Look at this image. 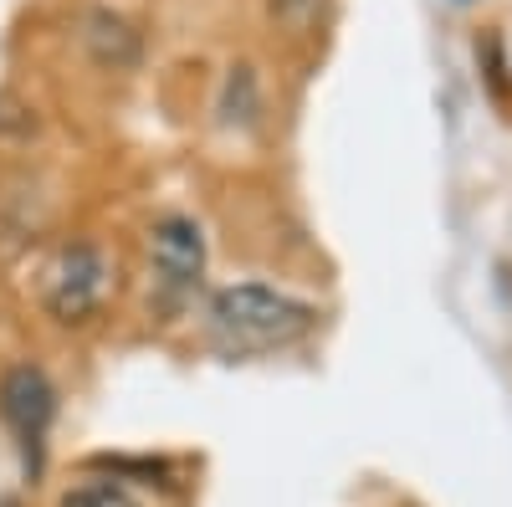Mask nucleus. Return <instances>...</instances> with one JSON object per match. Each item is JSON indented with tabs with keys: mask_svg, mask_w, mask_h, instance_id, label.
Here are the masks:
<instances>
[{
	"mask_svg": "<svg viewBox=\"0 0 512 507\" xmlns=\"http://www.w3.org/2000/svg\"><path fill=\"white\" fill-rule=\"evenodd\" d=\"M318 328V308L292 298L282 287L267 282H231L216 287L205 303V333L210 344L231 359H251V354H272L287 349L297 338H308Z\"/></svg>",
	"mask_w": 512,
	"mask_h": 507,
	"instance_id": "1",
	"label": "nucleus"
},
{
	"mask_svg": "<svg viewBox=\"0 0 512 507\" xmlns=\"http://www.w3.org/2000/svg\"><path fill=\"white\" fill-rule=\"evenodd\" d=\"M108 292H113V262L98 241H67L41 267V308L62 328L93 323L108 303Z\"/></svg>",
	"mask_w": 512,
	"mask_h": 507,
	"instance_id": "2",
	"label": "nucleus"
},
{
	"mask_svg": "<svg viewBox=\"0 0 512 507\" xmlns=\"http://www.w3.org/2000/svg\"><path fill=\"white\" fill-rule=\"evenodd\" d=\"M0 420L16 436L21 467L26 477H41V461H47V436L57 420V385L41 364H11L0 374Z\"/></svg>",
	"mask_w": 512,
	"mask_h": 507,
	"instance_id": "3",
	"label": "nucleus"
},
{
	"mask_svg": "<svg viewBox=\"0 0 512 507\" xmlns=\"http://www.w3.org/2000/svg\"><path fill=\"white\" fill-rule=\"evenodd\" d=\"M149 272H154V287H159V298L169 308L185 303L200 287V277H205V231H200L195 216L164 210V216L149 226Z\"/></svg>",
	"mask_w": 512,
	"mask_h": 507,
	"instance_id": "4",
	"label": "nucleus"
},
{
	"mask_svg": "<svg viewBox=\"0 0 512 507\" xmlns=\"http://www.w3.org/2000/svg\"><path fill=\"white\" fill-rule=\"evenodd\" d=\"M82 47L93 52V62L103 67H128L139 57V31L113 11H88V31H82Z\"/></svg>",
	"mask_w": 512,
	"mask_h": 507,
	"instance_id": "5",
	"label": "nucleus"
},
{
	"mask_svg": "<svg viewBox=\"0 0 512 507\" xmlns=\"http://www.w3.org/2000/svg\"><path fill=\"white\" fill-rule=\"evenodd\" d=\"M57 507H144V497L118 477H82L57 497Z\"/></svg>",
	"mask_w": 512,
	"mask_h": 507,
	"instance_id": "6",
	"label": "nucleus"
},
{
	"mask_svg": "<svg viewBox=\"0 0 512 507\" xmlns=\"http://www.w3.org/2000/svg\"><path fill=\"white\" fill-rule=\"evenodd\" d=\"M267 16L282 26V31H308L313 16H318V0H267Z\"/></svg>",
	"mask_w": 512,
	"mask_h": 507,
	"instance_id": "7",
	"label": "nucleus"
}]
</instances>
